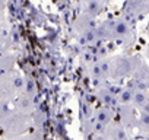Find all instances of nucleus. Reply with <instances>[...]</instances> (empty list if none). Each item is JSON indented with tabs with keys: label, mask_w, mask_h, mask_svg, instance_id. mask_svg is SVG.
Listing matches in <instances>:
<instances>
[{
	"label": "nucleus",
	"mask_w": 149,
	"mask_h": 140,
	"mask_svg": "<svg viewBox=\"0 0 149 140\" xmlns=\"http://www.w3.org/2000/svg\"><path fill=\"white\" fill-rule=\"evenodd\" d=\"M148 101H149V96L146 95V92H143L142 89H136V91H134V94H133V101H132V104H133L134 107L142 108Z\"/></svg>",
	"instance_id": "obj_1"
},
{
	"label": "nucleus",
	"mask_w": 149,
	"mask_h": 140,
	"mask_svg": "<svg viewBox=\"0 0 149 140\" xmlns=\"http://www.w3.org/2000/svg\"><path fill=\"white\" fill-rule=\"evenodd\" d=\"M133 70V66L130 64V60L129 58H123L117 66H116V73L118 75V76H123V75H126V73H130ZM114 73V75H116Z\"/></svg>",
	"instance_id": "obj_2"
},
{
	"label": "nucleus",
	"mask_w": 149,
	"mask_h": 140,
	"mask_svg": "<svg viewBox=\"0 0 149 140\" xmlns=\"http://www.w3.org/2000/svg\"><path fill=\"white\" fill-rule=\"evenodd\" d=\"M95 117H97V121H101V123L107 124L108 121H111L113 114H111V111H110L107 107H102V108H100V110L97 111Z\"/></svg>",
	"instance_id": "obj_3"
},
{
	"label": "nucleus",
	"mask_w": 149,
	"mask_h": 140,
	"mask_svg": "<svg viewBox=\"0 0 149 140\" xmlns=\"http://www.w3.org/2000/svg\"><path fill=\"white\" fill-rule=\"evenodd\" d=\"M133 94H134V91H132V89L120 91V94H118L120 102H121V104H130V102L133 101Z\"/></svg>",
	"instance_id": "obj_4"
}]
</instances>
